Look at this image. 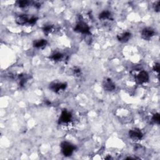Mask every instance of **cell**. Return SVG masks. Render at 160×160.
Segmentation results:
<instances>
[{"label":"cell","instance_id":"9a60e30c","mask_svg":"<svg viewBox=\"0 0 160 160\" xmlns=\"http://www.w3.org/2000/svg\"><path fill=\"white\" fill-rule=\"evenodd\" d=\"M52 29H53V26H52L47 25V26H45L43 28V31L45 34H46V35H48V34H49L51 31H52Z\"/></svg>","mask_w":160,"mask_h":160},{"label":"cell","instance_id":"30bf717a","mask_svg":"<svg viewBox=\"0 0 160 160\" xmlns=\"http://www.w3.org/2000/svg\"><path fill=\"white\" fill-rule=\"evenodd\" d=\"M130 37H131V33L129 32H126L121 34L120 35H118L117 36V38L120 42L122 43H125L128 42L129 39L130 38Z\"/></svg>","mask_w":160,"mask_h":160},{"label":"cell","instance_id":"52a82bcc","mask_svg":"<svg viewBox=\"0 0 160 160\" xmlns=\"http://www.w3.org/2000/svg\"><path fill=\"white\" fill-rule=\"evenodd\" d=\"M104 89L108 91H111L115 89V84L110 78H107L103 82Z\"/></svg>","mask_w":160,"mask_h":160},{"label":"cell","instance_id":"3957f363","mask_svg":"<svg viewBox=\"0 0 160 160\" xmlns=\"http://www.w3.org/2000/svg\"><path fill=\"white\" fill-rule=\"evenodd\" d=\"M129 136L133 140H140L143 137V135L139 129L134 128L129 131Z\"/></svg>","mask_w":160,"mask_h":160},{"label":"cell","instance_id":"5b68a950","mask_svg":"<svg viewBox=\"0 0 160 160\" xmlns=\"http://www.w3.org/2000/svg\"><path fill=\"white\" fill-rule=\"evenodd\" d=\"M155 35V31L151 28H146L142 31L141 36L143 38L148 40L151 39L152 37Z\"/></svg>","mask_w":160,"mask_h":160},{"label":"cell","instance_id":"5bb4252c","mask_svg":"<svg viewBox=\"0 0 160 160\" xmlns=\"http://www.w3.org/2000/svg\"><path fill=\"white\" fill-rule=\"evenodd\" d=\"M29 4V2L28 1H26V0H23V1H19L18 2V5L20 8H25L28 6Z\"/></svg>","mask_w":160,"mask_h":160},{"label":"cell","instance_id":"7a4b0ae2","mask_svg":"<svg viewBox=\"0 0 160 160\" xmlns=\"http://www.w3.org/2000/svg\"><path fill=\"white\" fill-rule=\"evenodd\" d=\"M74 31L76 32L81 33L83 34H90V27L88 26L86 23H85L83 21H80L78 23L75 28H74Z\"/></svg>","mask_w":160,"mask_h":160},{"label":"cell","instance_id":"4fadbf2b","mask_svg":"<svg viewBox=\"0 0 160 160\" xmlns=\"http://www.w3.org/2000/svg\"><path fill=\"white\" fill-rule=\"evenodd\" d=\"M63 55L60 53H56L53 54V55L51 56L50 58L54 60V61H59L63 58Z\"/></svg>","mask_w":160,"mask_h":160},{"label":"cell","instance_id":"9c48e42d","mask_svg":"<svg viewBox=\"0 0 160 160\" xmlns=\"http://www.w3.org/2000/svg\"><path fill=\"white\" fill-rule=\"evenodd\" d=\"M29 19L28 18L26 15H21L17 17L16 19V22L17 24L19 25H23L25 24L28 23Z\"/></svg>","mask_w":160,"mask_h":160},{"label":"cell","instance_id":"8992f818","mask_svg":"<svg viewBox=\"0 0 160 160\" xmlns=\"http://www.w3.org/2000/svg\"><path fill=\"white\" fill-rule=\"evenodd\" d=\"M137 80L141 84L147 83L149 80L148 73L145 71H141L137 76Z\"/></svg>","mask_w":160,"mask_h":160},{"label":"cell","instance_id":"6da1fadb","mask_svg":"<svg viewBox=\"0 0 160 160\" xmlns=\"http://www.w3.org/2000/svg\"><path fill=\"white\" fill-rule=\"evenodd\" d=\"M61 151L63 154L65 156H70L73 154L74 149H75V146L71 144L70 143L67 141H64L61 144Z\"/></svg>","mask_w":160,"mask_h":160},{"label":"cell","instance_id":"2e32d148","mask_svg":"<svg viewBox=\"0 0 160 160\" xmlns=\"http://www.w3.org/2000/svg\"><path fill=\"white\" fill-rule=\"evenodd\" d=\"M152 120L155 123H156L159 124V113H156V114L153 115V116L152 118Z\"/></svg>","mask_w":160,"mask_h":160},{"label":"cell","instance_id":"ba28073f","mask_svg":"<svg viewBox=\"0 0 160 160\" xmlns=\"http://www.w3.org/2000/svg\"><path fill=\"white\" fill-rule=\"evenodd\" d=\"M66 86L67 84L66 83H54L51 85L50 88L54 92L58 93L60 90H64V89H66Z\"/></svg>","mask_w":160,"mask_h":160},{"label":"cell","instance_id":"e0dca14e","mask_svg":"<svg viewBox=\"0 0 160 160\" xmlns=\"http://www.w3.org/2000/svg\"><path fill=\"white\" fill-rule=\"evenodd\" d=\"M37 19H38L37 18H35V17H32L31 18L29 19L28 23L30 24V25H34V24H35L36 22L37 21Z\"/></svg>","mask_w":160,"mask_h":160},{"label":"cell","instance_id":"ac0fdd59","mask_svg":"<svg viewBox=\"0 0 160 160\" xmlns=\"http://www.w3.org/2000/svg\"><path fill=\"white\" fill-rule=\"evenodd\" d=\"M153 70H154L157 73H159V63H156L155 65L153 67Z\"/></svg>","mask_w":160,"mask_h":160},{"label":"cell","instance_id":"d6986e66","mask_svg":"<svg viewBox=\"0 0 160 160\" xmlns=\"http://www.w3.org/2000/svg\"><path fill=\"white\" fill-rule=\"evenodd\" d=\"M155 10L158 12L159 11V1H158L155 5Z\"/></svg>","mask_w":160,"mask_h":160},{"label":"cell","instance_id":"8fae6325","mask_svg":"<svg viewBox=\"0 0 160 160\" xmlns=\"http://www.w3.org/2000/svg\"><path fill=\"white\" fill-rule=\"evenodd\" d=\"M47 44L46 40L45 39H39L38 41H36V42H34V47L37 48H43L45 47Z\"/></svg>","mask_w":160,"mask_h":160},{"label":"cell","instance_id":"277c9868","mask_svg":"<svg viewBox=\"0 0 160 160\" xmlns=\"http://www.w3.org/2000/svg\"><path fill=\"white\" fill-rule=\"evenodd\" d=\"M71 118H72V115L66 110H63L62 111V113L61 114V116L59 119V123H69L71 120Z\"/></svg>","mask_w":160,"mask_h":160},{"label":"cell","instance_id":"7c38bea8","mask_svg":"<svg viewBox=\"0 0 160 160\" xmlns=\"http://www.w3.org/2000/svg\"><path fill=\"white\" fill-rule=\"evenodd\" d=\"M111 16V13L108 11H104L101 12L99 15V18L100 19H109Z\"/></svg>","mask_w":160,"mask_h":160}]
</instances>
